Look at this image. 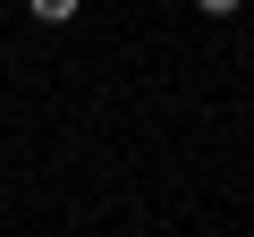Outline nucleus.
Wrapping results in <instances>:
<instances>
[{
  "label": "nucleus",
  "mask_w": 254,
  "mask_h": 237,
  "mask_svg": "<svg viewBox=\"0 0 254 237\" xmlns=\"http://www.w3.org/2000/svg\"><path fill=\"white\" fill-rule=\"evenodd\" d=\"M195 9H203V17H237L246 0H195Z\"/></svg>",
  "instance_id": "nucleus-2"
},
{
  "label": "nucleus",
  "mask_w": 254,
  "mask_h": 237,
  "mask_svg": "<svg viewBox=\"0 0 254 237\" xmlns=\"http://www.w3.org/2000/svg\"><path fill=\"white\" fill-rule=\"evenodd\" d=\"M26 9H34V17H43V26H68V17H76V9H85V0H26Z\"/></svg>",
  "instance_id": "nucleus-1"
}]
</instances>
